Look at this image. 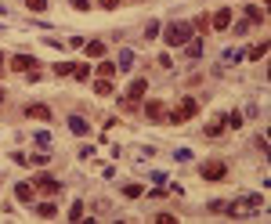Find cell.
I'll list each match as a JSON object with an SVG mask.
<instances>
[{
  "label": "cell",
  "instance_id": "obj_20",
  "mask_svg": "<svg viewBox=\"0 0 271 224\" xmlns=\"http://www.w3.org/2000/svg\"><path fill=\"white\" fill-rule=\"evenodd\" d=\"M192 29H203V33H213V29H210V15H199L196 22H192Z\"/></svg>",
  "mask_w": 271,
  "mask_h": 224
},
{
  "label": "cell",
  "instance_id": "obj_17",
  "mask_svg": "<svg viewBox=\"0 0 271 224\" xmlns=\"http://www.w3.org/2000/svg\"><path fill=\"white\" fill-rule=\"evenodd\" d=\"M101 54H105V44L101 40H91L87 44V58H101Z\"/></svg>",
  "mask_w": 271,
  "mask_h": 224
},
{
  "label": "cell",
  "instance_id": "obj_31",
  "mask_svg": "<svg viewBox=\"0 0 271 224\" xmlns=\"http://www.w3.org/2000/svg\"><path fill=\"white\" fill-rule=\"evenodd\" d=\"M0 105H4V87H0Z\"/></svg>",
  "mask_w": 271,
  "mask_h": 224
},
{
  "label": "cell",
  "instance_id": "obj_24",
  "mask_svg": "<svg viewBox=\"0 0 271 224\" xmlns=\"http://www.w3.org/2000/svg\"><path fill=\"white\" fill-rule=\"evenodd\" d=\"M221 134H224V123H221V120H217V123H210V127H206V137H221Z\"/></svg>",
  "mask_w": 271,
  "mask_h": 224
},
{
  "label": "cell",
  "instance_id": "obj_14",
  "mask_svg": "<svg viewBox=\"0 0 271 224\" xmlns=\"http://www.w3.org/2000/svg\"><path fill=\"white\" fill-rule=\"evenodd\" d=\"M221 123L231 127V130H239V127H242V116H239V112H228V116H221Z\"/></svg>",
  "mask_w": 271,
  "mask_h": 224
},
{
  "label": "cell",
  "instance_id": "obj_7",
  "mask_svg": "<svg viewBox=\"0 0 271 224\" xmlns=\"http://www.w3.org/2000/svg\"><path fill=\"white\" fill-rule=\"evenodd\" d=\"M15 199L22 203V206H33V199H36V184H15Z\"/></svg>",
  "mask_w": 271,
  "mask_h": 224
},
{
  "label": "cell",
  "instance_id": "obj_30",
  "mask_svg": "<svg viewBox=\"0 0 271 224\" xmlns=\"http://www.w3.org/2000/svg\"><path fill=\"white\" fill-rule=\"evenodd\" d=\"M4 65H8V62H4V54H0V72H4Z\"/></svg>",
  "mask_w": 271,
  "mask_h": 224
},
{
  "label": "cell",
  "instance_id": "obj_23",
  "mask_svg": "<svg viewBox=\"0 0 271 224\" xmlns=\"http://www.w3.org/2000/svg\"><path fill=\"white\" fill-rule=\"evenodd\" d=\"M25 8H29V11H36V15H40V11H47V0H25Z\"/></svg>",
  "mask_w": 271,
  "mask_h": 224
},
{
  "label": "cell",
  "instance_id": "obj_11",
  "mask_svg": "<svg viewBox=\"0 0 271 224\" xmlns=\"http://www.w3.org/2000/svg\"><path fill=\"white\" fill-rule=\"evenodd\" d=\"M94 94H98V98H112V94H116V83L105 80V76H98V80H94Z\"/></svg>",
  "mask_w": 271,
  "mask_h": 224
},
{
  "label": "cell",
  "instance_id": "obj_29",
  "mask_svg": "<svg viewBox=\"0 0 271 224\" xmlns=\"http://www.w3.org/2000/svg\"><path fill=\"white\" fill-rule=\"evenodd\" d=\"M156 224H177V217H174V213H159Z\"/></svg>",
  "mask_w": 271,
  "mask_h": 224
},
{
  "label": "cell",
  "instance_id": "obj_12",
  "mask_svg": "<svg viewBox=\"0 0 271 224\" xmlns=\"http://www.w3.org/2000/svg\"><path fill=\"white\" fill-rule=\"evenodd\" d=\"M246 22H250V25H264V22H267L264 8H253V4H250V8H246Z\"/></svg>",
  "mask_w": 271,
  "mask_h": 224
},
{
  "label": "cell",
  "instance_id": "obj_27",
  "mask_svg": "<svg viewBox=\"0 0 271 224\" xmlns=\"http://www.w3.org/2000/svg\"><path fill=\"white\" fill-rule=\"evenodd\" d=\"M72 11H91V0H69Z\"/></svg>",
  "mask_w": 271,
  "mask_h": 224
},
{
  "label": "cell",
  "instance_id": "obj_8",
  "mask_svg": "<svg viewBox=\"0 0 271 224\" xmlns=\"http://www.w3.org/2000/svg\"><path fill=\"white\" fill-rule=\"evenodd\" d=\"M141 116H145V120H163V101H159V98H148V101L141 105Z\"/></svg>",
  "mask_w": 271,
  "mask_h": 224
},
{
  "label": "cell",
  "instance_id": "obj_9",
  "mask_svg": "<svg viewBox=\"0 0 271 224\" xmlns=\"http://www.w3.org/2000/svg\"><path fill=\"white\" fill-rule=\"evenodd\" d=\"M145 87H148V80H145V76H138V80L127 87V98H123V101H134V105H138V101L145 98Z\"/></svg>",
  "mask_w": 271,
  "mask_h": 224
},
{
  "label": "cell",
  "instance_id": "obj_18",
  "mask_svg": "<svg viewBox=\"0 0 271 224\" xmlns=\"http://www.w3.org/2000/svg\"><path fill=\"white\" fill-rule=\"evenodd\" d=\"M264 54H267V40H260L257 47H250V62H260Z\"/></svg>",
  "mask_w": 271,
  "mask_h": 224
},
{
  "label": "cell",
  "instance_id": "obj_22",
  "mask_svg": "<svg viewBox=\"0 0 271 224\" xmlns=\"http://www.w3.org/2000/svg\"><path fill=\"white\" fill-rule=\"evenodd\" d=\"M69 220H84V203H72L69 206Z\"/></svg>",
  "mask_w": 271,
  "mask_h": 224
},
{
  "label": "cell",
  "instance_id": "obj_10",
  "mask_svg": "<svg viewBox=\"0 0 271 224\" xmlns=\"http://www.w3.org/2000/svg\"><path fill=\"white\" fill-rule=\"evenodd\" d=\"M25 116H29V120H36V123H47V120H51V108L36 101V105H25Z\"/></svg>",
  "mask_w": 271,
  "mask_h": 224
},
{
  "label": "cell",
  "instance_id": "obj_2",
  "mask_svg": "<svg viewBox=\"0 0 271 224\" xmlns=\"http://www.w3.org/2000/svg\"><path fill=\"white\" fill-rule=\"evenodd\" d=\"M196 112H199V101H196V98H184V101H181V105H177V108L170 112V116H167V120L181 127V123H188L192 116H196Z\"/></svg>",
  "mask_w": 271,
  "mask_h": 224
},
{
  "label": "cell",
  "instance_id": "obj_26",
  "mask_svg": "<svg viewBox=\"0 0 271 224\" xmlns=\"http://www.w3.org/2000/svg\"><path fill=\"white\" fill-rule=\"evenodd\" d=\"M72 76H76V80H84V83H87V76H91V69H87V65H76V72H72Z\"/></svg>",
  "mask_w": 271,
  "mask_h": 224
},
{
  "label": "cell",
  "instance_id": "obj_6",
  "mask_svg": "<svg viewBox=\"0 0 271 224\" xmlns=\"http://www.w3.org/2000/svg\"><path fill=\"white\" fill-rule=\"evenodd\" d=\"M8 65L25 76V72H33V69H36V58H33V54H11V62H8Z\"/></svg>",
  "mask_w": 271,
  "mask_h": 224
},
{
  "label": "cell",
  "instance_id": "obj_25",
  "mask_svg": "<svg viewBox=\"0 0 271 224\" xmlns=\"http://www.w3.org/2000/svg\"><path fill=\"white\" fill-rule=\"evenodd\" d=\"M120 4H123V0H98V8H101V11H116Z\"/></svg>",
  "mask_w": 271,
  "mask_h": 224
},
{
  "label": "cell",
  "instance_id": "obj_15",
  "mask_svg": "<svg viewBox=\"0 0 271 224\" xmlns=\"http://www.w3.org/2000/svg\"><path fill=\"white\" fill-rule=\"evenodd\" d=\"M116 69H120V65H116V62H101V65H98V76H105V80H112V76H116Z\"/></svg>",
  "mask_w": 271,
  "mask_h": 224
},
{
  "label": "cell",
  "instance_id": "obj_21",
  "mask_svg": "<svg viewBox=\"0 0 271 224\" xmlns=\"http://www.w3.org/2000/svg\"><path fill=\"white\" fill-rule=\"evenodd\" d=\"M36 213H40V217H55L58 206H55V203H40V206H36Z\"/></svg>",
  "mask_w": 271,
  "mask_h": 224
},
{
  "label": "cell",
  "instance_id": "obj_19",
  "mask_svg": "<svg viewBox=\"0 0 271 224\" xmlns=\"http://www.w3.org/2000/svg\"><path fill=\"white\" fill-rule=\"evenodd\" d=\"M123 195H127V199H141L145 188H141V184H123Z\"/></svg>",
  "mask_w": 271,
  "mask_h": 224
},
{
  "label": "cell",
  "instance_id": "obj_1",
  "mask_svg": "<svg viewBox=\"0 0 271 224\" xmlns=\"http://www.w3.org/2000/svg\"><path fill=\"white\" fill-rule=\"evenodd\" d=\"M192 33H196V29H192V22H170L167 33H163V40H167L170 47H184V44L192 40Z\"/></svg>",
  "mask_w": 271,
  "mask_h": 224
},
{
  "label": "cell",
  "instance_id": "obj_5",
  "mask_svg": "<svg viewBox=\"0 0 271 224\" xmlns=\"http://www.w3.org/2000/svg\"><path fill=\"white\" fill-rule=\"evenodd\" d=\"M210 29H213V33L231 29V8H217V11L210 15Z\"/></svg>",
  "mask_w": 271,
  "mask_h": 224
},
{
  "label": "cell",
  "instance_id": "obj_4",
  "mask_svg": "<svg viewBox=\"0 0 271 224\" xmlns=\"http://www.w3.org/2000/svg\"><path fill=\"white\" fill-rule=\"evenodd\" d=\"M36 192H44V195H62V181L51 177V174H36Z\"/></svg>",
  "mask_w": 271,
  "mask_h": 224
},
{
  "label": "cell",
  "instance_id": "obj_3",
  "mask_svg": "<svg viewBox=\"0 0 271 224\" xmlns=\"http://www.w3.org/2000/svg\"><path fill=\"white\" fill-rule=\"evenodd\" d=\"M199 174H203V181H213V184H217V181L228 177V163H224V159H206V163L199 166Z\"/></svg>",
  "mask_w": 271,
  "mask_h": 224
},
{
  "label": "cell",
  "instance_id": "obj_28",
  "mask_svg": "<svg viewBox=\"0 0 271 224\" xmlns=\"http://www.w3.org/2000/svg\"><path fill=\"white\" fill-rule=\"evenodd\" d=\"M130 65H134V54L123 51V54H120V69H130Z\"/></svg>",
  "mask_w": 271,
  "mask_h": 224
},
{
  "label": "cell",
  "instance_id": "obj_16",
  "mask_svg": "<svg viewBox=\"0 0 271 224\" xmlns=\"http://www.w3.org/2000/svg\"><path fill=\"white\" fill-rule=\"evenodd\" d=\"M76 72V62H58L55 65V76H72Z\"/></svg>",
  "mask_w": 271,
  "mask_h": 224
},
{
  "label": "cell",
  "instance_id": "obj_13",
  "mask_svg": "<svg viewBox=\"0 0 271 224\" xmlns=\"http://www.w3.org/2000/svg\"><path fill=\"white\" fill-rule=\"evenodd\" d=\"M69 130H72V134H80V137H84V134H91V127H87V120H84V116H69Z\"/></svg>",
  "mask_w": 271,
  "mask_h": 224
}]
</instances>
